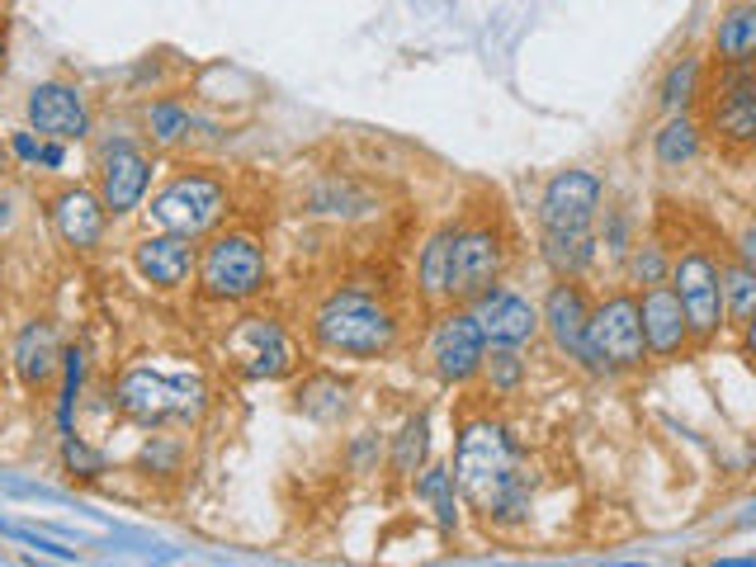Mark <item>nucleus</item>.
Wrapping results in <instances>:
<instances>
[{
    "mask_svg": "<svg viewBox=\"0 0 756 567\" xmlns=\"http://www.w3.org/2000/svg\"><path fill=\"white\" fill-rule=\"evenodd\" d=\"M600 199H605V185L596 170H558L544 185L539 227L544 232H586L600 213Z\"/></svg>",
    "mask_w": 756,
    "mask_h": 567,
    "instance_id": "obj_10",
    "label": "nucleus"
},
{
    "mask_svg": "<svg viewBox=\"0 0 756 567\" xmlns=\"http://www.w3.org/2000/svg\"><path fill=\"white\" fill-rule=\"evenodd\" d=\"M10 359H14V374L24 388H43L48 378L57 374V336L48 321H24L14 331V346H10Z\"/></svg>",
    "mask_w": 756,
    "mask_h": 567,
    "instance_id": "obj_20",
    "label": "nucleus"
},
{
    "mask_svg": "<svg viewBox=\"0 0 756 567\" xmlns=\"http://www.w3.org/2000/svg\"><path fill=\"white\" fill-rule=\"evenodd\" d=\"M638 312H643V340H648V355L672 359V355H680L690 346V321H686V308H680L672 284H653V289H643Z\"/></svg>",
    "mask_w": 756,
    "mask_h": 567,
    "instance_id": "obj_17",
    "label": "nucleus"
},
{
    "mask_svg": "<svg viewBox=\"0 0 756 567\" xmlns=\"http://www.w3.org/2000/svg\"><path fill=\"white\" fill-rule=\"evenodd\" d=\"M298 407L308 416H317V421H340L346 407H350V388L340 384V378H331V374H317V378H308V384L298 388Z\"/></svg>",
    "mask_w": 756,
    "mask_h": 567,
    "instance_id": "obj_26",
    "label": "nucleus"
},
{
    "mask_svg": "<svg viewBox=\"0 0 756 567\" xmlns=\"http://www.w3.org/2000/svg\"><path fill=\"white\" fill-rule=\"evenodd\" d=\"M648 359V340H643V312L634 294H610L596 302L586 317V346L581 365L591 374H624Z\"/></svg>",
    "mask_w": 756,
    "mask_h": 567,
    "instance_id": "obj_4",
    "label": "nucleus"
},
{
    "mask_svg": "<svg viewBox=\"0 0 756 567\" xmlns=\"http://www.w3.org/2000/svg\"><path fill=\"white\" fill-rule=\"evenodd\" d=\"M113 402L123 416L142 426H180L195 421L208 402V388L199 374L189 369H157V365H132L123 369L119 388H113Z\"/></svg>",
    "mask_w": 756,
    "mask_h": 567,
    "instance_id": "obj_3",
    "label": "nucleus"
},
{
    "mask_svg": "<svg viewBox=\"0 0 756 567\" xmlns=\"http://www.w3.org/2000/svg\"><path fill=\"white\" fill-rule=\"evenodd\" d=\"M6 176H10V147L0 142V180H6Z\"/></svg>",
    "mask_w": 756,
    "mask_h": 567,
    "instance_id": "obj_42",
    "label": "nucleus"
},
{
    "mask_svg": "<svg viewBox=\"0 0 756 567\" xmlns=\"http://www.w3.org/2000/svg\"><path fill=\"white\" fill-rule=\"evenodd\" d=\"M29 123L38 138L52 142H81L90 132V105L86 94L67 81H43L29 90Z\"/></svg>",
    "mask_w": 756,
    "mask_h": 567,
    "instance_id": "obj_12",
    "label": "nucleus"
},
{
    "mask_svg": "<svg viewBox=\"0 0 756 567\" xmlns=\"http://www.w3.org/2000/svg\"><path fill=\"white\" fill-rule=\"evenodd\" d=\"M454 487L487 520H520L529 510V472L520 445L491 416H478L459 430L454 445Z\"/></svg>",
    "mask_w": 756,
    "mask_h": 567,
    "instance_id": "obj_1",
    "label": "nucleus"
},
{
    "mask_svg": "<svg viewBox=\"0 0 756 567\" xmlns=\"http://www.w3.org/2000/svg\"><path fill=\"white\" fill-rule=\"evenodd\" d=\"M147 128H151V142L161 147H176L189 138V128H195V113H189L180 100H157L147 109Z\"/></svg>",
    "mask_w": 756,
    "mask_h": 567,
    "instance_id": "obj_31",
    "label": "nucleus"
},
{
    "mask_svg": "<svg viewBox=\"0 0 756 567\" xmlns=\"http://www.w3.org/2000/svg\"><path fill=\"white\" fill-rule=\"evenodd\" d=\"M416 279H421V294L430 302H454V232H435L416 265Z\"/></svg>",
    "mask_w": 756,
    "mask_h": 567,
    "instance_id": "obj_23",
    "label": "nucleus"
},
{
    "mask_svg": "<svg viewBox=\"0 0 756 567\" xmlns=\"http://www.w3.org/2000/svg\"><path fill=\"white\" fill-rule=\"evenodd\" d=\"M672 289L686 308V321H690V340H714L718 331L728 327L724 321V265H718L705 246H690L672 260Z\"/></svg>",
    "mask_w": 756,
    "mask_h": 567,
    "instance_id": "obj_6",
    "label": "nucleus"
},
{
    "mask_svg": "<svg viewBox=\"0 0 756 567\" xmlns=\"http://www.w3.org/2000/svg\"><path fill=\"white\" fill-rule=\"evenodd\" d=\"M733 251H737V260H747L752 270H756V218L743 227V232H737V241H733Z\"/></svg>",
    "mask_w": 756,
    "mask_h": 567,
    "instance_id": "obj_36",
    "label": "nucleus"
},
{
    "mask_svg": "<svg viewBox=\"0 0 756 567\" xmlns=\"http://www.w3.org/2000/svg\"><path fill=\"white\" fill-rule=\"evenodd\" d=\"M76 388H81V350H71V355H67V392H62V435H71Z\"/></svg>",
    "mask_w": 756,
    "mask_h": 567,
    "instance_id": "obj_34",
    "label": "nucleus"
},
{
    "mask_svg": "<svg viewBox=\"0 0 756 567\" xmlns=\"http://www.w3.org/2000/svg\"><path fill=\"white\" fill-rule=\"evenodd\" d=\"M483 378H487V388L501 392V397L520 392V384H525V359H520V350H516V346H487V355H483Z\"/></svg>",
    "mask_w": 756,
    "mask_h": 567,
    "instance_id": "obj_29",
    "label": "nucleus"
},
{
    "mask_svg": "<svg viewBox=\"0 0 756 567\" xmlns=\"http://www.w3.org/2000/svg\"><path fill=\"white\" fill-rule=\"evenodd\" d=\"M426 454H430V416H407L388 449L392 472L397 478H416V472L426 468Z\"/></svg>",
    "mask_w": 756,
    "mask_h": 567,
    "instance_id": "obj_24",
    "label": "nucleus"
},
{
    "mask_svg": "<svg viewBox=\"0 0 756 567\" xmlns=\"http://www.w3.org/2000/svg\"><path fill=\"white\" fill-rule=\"evenodd\" d=\"M695 81H699V62L695 57H680V62L667 67V76H662V109L667 113H686V105L695 100Z\"/></svg>",
    "mask_w": 756,
    "mask_h": 567,
    "instance_id": "obj_32",
    "label": "nucleus"
},
{
    "mask_svg": "<svg viewBox=\"0 0 756 567\" xmlns=\"http://www.w3.org/2000/svg\"><path fill=\"white\" fill-rule=\"evenodd\" d=\"M151 222L161 227V232H180V237H203L213 232L218 218L227 213V189L213 180V176H199V170H189V176H176L157 199H151Z\"/></svg>",
    "mask_w": 756,
    "mask_h": 567,
    "instance_id": "obj_7",
    "label": "nucleus"
},
{
    "mask_svg": "<svg viewBox=\"0 0 756 567\" xmlns=\"http://www.w3.org/2000/svg\"><path fill=\"white\" fill-rule=\"evenodd\" d=\"M501 237L491 227H464L454 232V302H472L483 289L501 279Z\"/></svg>",
    "mask_w": 756,
    "mask_h": 567,
    "instance_id": "obj_13",
    "label": "nucleus"
},
{
    "mask_svg": "<svg viewBox=\"0 0 756 567\" xmlns=\"http://www.w3.org/2000/svg\"><path fill=\"white\" fill-rule=\"evenodd\" d=\"M714 52L724 67H743L756 62V6L752 0H737L718 14V29H714Z\"/></svg>",
    "mask_w": 756,
    "mask_h": 567,
    "instance_id": "obj_21",
    "label": "nucleus"
},
{
    "mask_svg": "<svg viewBox=\"0 0 756 567\" xmlns=\"http://www.w3.org/2000/svg\"><path fill=\"white\" fill-rule=\"evenodd\" d=\"M416 491L435 506V516H440L445 529L459 525V501H454V468L435 464V468H421V478H416Z\"/></svg>",
    "mask_w": 756,
    "mask_h": 567,
    "instance_id": "obj_30",
    "label": "nucleus"
},
{
    "mask_svg": "<svg viewBox=\"0 0 756 567\" xmlns=\"http://www.w3.org/2000/svg\"><path fill=\"white\" fill-rule=\"evenodd\" d=\"M147 185H151V161L142 157L138 147H132V142L105 147V157H100V199H105V208H109L113 218L142 208Z\"/></svg>",
    "mask_w": 756,
    "mask_h": 567,
    "instance_id": "obj_14",
    "label": "nucleus"
},
{
    "mask_svg": "<svg viewBox=\"0 0 756 567\" xmlns=\"http://www.w3.org/2000/svg\"><path fill=\"white\" fill-rule=\"evenodd\" d=\"M468 308H472V317H478L487 346H516V350H525L529 340L544 331L539 308L525 294L506 289V284H491V289H483L478 298L468 302Z\"/></svg>",
    "mask_w": 756,
    "mask_h": 567,
    "instance_id": "obj_11",
    "label": "nucleus"
},
{
    "mask_svg": "<svg viewBox=\"0 0 756 567\" xmlns=\"http://www.w3.org/2000/svg\"><path fill=\"white\" fill-rule=\"evenodd\" d=\"M10 222H14V199L6 195V189H0V232H6Z\"/></svg>",
    "mask_w": 756,
    "mask_h": 567,
    "instance_id": "obj_38",
    "label": "nucleus"
},
{
    "mask_svg": "<svg viewBox=\"0 0 756 567\" xmlns=\"http://www.w3.org/2000/svg\"><path fill=\"white\" fill-rule=\"evenodd\" d=\"M752 6H756V0H752Z\"/></svg>",
    "mask_w": 756,
    "mask_h": 567,
    "instance_id": "obj_43",
    "label": "nucleus"
},
{
    "mask_svg": "<svg viewBox=\"0 0 756 567\" xmlns=\"http://www.w3.org/2000/svg\"><path fill=\"white\" fill-rule=\"evenodd\" d=\"M653 157H657V166H667V170L690 166L699 157V128L686 119V113H672V119L657 128V138H653Z\"/></svg>",
    "mask_w": 756,
    "mask_h": 567,
    "instance_id": "obj_25",
    "label": "nucleus"
},
{
    "mask_svg": "<svg viewBox=\"0 0 756 567\" xmlns=\"http://www.w3.org/2000/svg\"><path fill=\"white\" fill-rule=\"evenodd\" d=\"M132 270H138L151 289H180V284L199 270V256L189 237L180 232H151L132 246Z\"/></svg>",
    "mask_w": 756,
    "mask_h": 567,
    "instance_id": "obj_16",
    "label": "nucleus"
},
{
    "mask_svg": "<svg viewBox=\"0 0 756 567\" xmlns=\"http://www.w3.org/2000/svg\"><path fill=\"white\" fill-rule=\"evenodd\" d=\"M709 119L728 142H756V62L724 71V81L714 86Z\"/></svg>",
    "mask_w": 756,
    "mask_h": 567,
    "instance_id": "obj_15",
    "label": "nucleus"
},
{
    "mask_svg": "<svg viewBox=\"0 0 756 567\" xmlns=\"http://www.w3.org/2000/svg\"><path fill=\"white\" fill-rule=\"evenodd\" d=\"M0 535H10V539H19V544H33V548H43V554L62 558V563H71V558H76V548H62V544H52V539H43V535H33V529H19V525H0Z\"/></svg>",
    "mask_w": 756,
    "mask_h": 567,
    "instance_id": "obj_35",
    "label": "nucleus"
},
{
    "mask_svg": "<svg viewBox=\"0 0 756 567\" xmlns=\"http://www.w3.org/2000/svg\"><path fill=\"white\" fill-rule=\"evenodd\" d=\"M752 317H756V270L747 260L724 265V321L743 327Z\"/></svg>",
    "mask_w": 756,
    "mask_h": 567,
    "instance_id": "obj_27",
    "label": "nucleus"
},
{
    "mask_svg": "<svg viewBox=\"0 0 756 567\" xmlns=\"http://www.w3.org/2000/svg\"><path fill=\"white\" fill-rule=\"evenodd\" d=\"M483 355H487V336L478 327V317L464 302V308H449L430 331V359L435 374L445 384H468V378L483 374Z\"/></svg>",
    "mask_w": 756,
    "mask_h": 567,
    "instance_id": "obj_8",
    "label": "nucleus"
},
{
    "mask_svg": "<svg viewBox=\"0 0 756 567\" xmlns=\"http://www.w3.org/2000/svg\"><path fill=\"white\" fill-rule=\"evenodd\" d=\"M14 151H19V157H33V161H38V151H43V147H38L33 138H14Z\"/></svg>",
    "mask_w": 756,
    "mask_h": 567,
    "instance_id": "obj_39",
    "label": "nucleus"
},
{
    "mask_svg": "<svg viewBox=\"0 0 756 567\" xmlns=\"http://www.w3.org/2000/svg\"><path fill=\"white\" fill-rule=\"evenodd\" d=\"M227 355L237 359V369L246 378H284L294 374V340L279 327L275 317H241L227 331Z\"/></svg>",
    "mask_w": 756,
    "mask_h": 567,
    "instance_id": "obj_9",
    "label": "nucleus"
},
{
    "mask_svg": "<svg viewBox=\"0 0 756 567\" xmlns=\"http://www.w3.org/2000/svg\"><path fill=\"white\" fill-rule=\"evenodd\" d=\"M62 459H67L71 468H81L86 478H100V472H105V459H100L94 449H86L81 440H76V435H62Z\"/></svg>",
    "mask_w": 756,
    "mask_h": 567,
    "instance_id": "obj_33",
    "label": "nucleus"
},
{
    "mask_svg": "<svg viewBox=\"0 0 756 567\" xmlns=\"http://www.w3.org/2000/svg\"><path fill=\"white\" fill-rule=\"evenodd\" d=\"M199 284L208 298L222 302H246L256 298L265 284H270V260H265V246L246 232H222L203 246L199 256Z\"/></svg>",
    "mask_w": 756,
    "mask_h": 567,
    "instance_id": "obj_5",
    "label": "nucleus"
},
{
    "mask_svg": "<svg viewBox=\"0 0 756 567\" xmlns=\"http://www.w3.org/2000/svg\"><path fill=\"white\" fill-rule=\"evenodd\" d=\"M312 336L327 355L384 359L397 346V317L365 289H336L312 312Z\"/></svg>",
    "mask_w": 756,
    "mask_h": 567,
    "instance_id": "obj_2",
    "label": "nucleus"
},
{
    "mask_svg": "<svg viewBox=\"0 0 756 567\" xmlns=\"http://www.w3.org/2000/svg\"><path fill=\"white\" fill-rule=\"evenodd\" d=\"M624 279L638 284V289H653V284L672 279V256L662 241H638L624 251Z\"/></svg>",
    "mask_w": 756,
    "mask_h": 567,
    "instance_id": "obj_28",
    "label": "nucleus"
},
{
    "mask_svg": "<svg viewBox=\"0 0 756 567\" xmlns=\"http://www.w3.org/2000/svg\"><path fill=\"white\" fill-rule=\"evenodd\" d=\"M743 350H747V359L756 365V317H752V321H743Z\"/></svg>",
    "mask_w": 756,
    "mask_h": 567,
    "instance_id": "obj_37",
    "label": "nucleus"
},
{
    "mask_svg": "<svg viewBox=\"0 0 756 567\" xmlns=\"http://www.w3.org/2000/svg\"><path fill=\"white\" fill-rule=\"evenodd\" d=\"M52 232L62 237L71 251H94V246L105 241V222H109V208L100 195H90V189L71 185L62 195H52Z\"/></svg>",
    "mask_w": 756,
    "mask_h": 567,
    "instance_id": "obj_18",
    "label": "nucleus"
},
{
    "mask_svg": "<svg viewBox=\"0 0 756 567\" xmlns=\"http://www.w3.org/2000/svg\"><path fill=\"white\" fill-rule=\"evenodd\" d=\"M586 317H591V308H586V294L577 289V279H558L554 289H548L544 308H539V321H544L548 340H554V350L567 355V359H581Z\"/></svg>",
    "mask_w": 756,
    "mask_h": 567,
    "instance_id": "obj_19",
    "label": "nucleus"
},
{
    "mask_svg": "<svg viewBox=\"0 0 756 567\" xmlns=\"http://www.w3.org/2000/svg\"><path fill=\"white\" fill-rule=\"evenodd\" d=\"M6 48H10V29H6V19H0V67H6Z\"/></svg>",
    "mask_w": 756,
    "mask_h": 567,
    "instance_id": "obj_41",
    "label": "nucleus"
},
{
    "mask_svg": "<svg viewBox=\"0 0 756 567\" xmlns=\"http://www.w3.org/2000/svg\"><path fill=\"white\" fill-rule=\"evenodd\" d=\"M544 265L554 270L558 279H581L586 270H591V260H596V232L586 227V232H544Z\"/></svg>",
    "mask_w": 756,
    "mask_h": 567,
    "instance_id": "obj_22",
    "label": "nucleus"
},
{
    "mask_svg": "<svg viewBox=\"0 0 756 567\" xmlns=\"http://www.w3.org/2000/svg\"><path fill=\"white\" fill-rule=\"evenodd\" d=\"M38 161H48V166H62V147H43V151H38Z\"/></svg>",
    "mask_w": 756,
    "mask_h": 567,
    "instance_id": "obj_40",
    "label": "nucleus"
}]
</instances>
